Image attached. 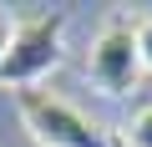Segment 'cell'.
I'll use <instances>...</instances> for the list:
<instances>
[{
	"mask_svg": "<svg viewBox=\"0 0 152 147\" xmlns=\"http://www.w3.org/2000/svg\"><path fill=\"white\" fill-rule=\"evenodd\" d=\"M15 107H20L26 132H31L41 147H107L102 127H96L91 117H81L71 102H61L56 91L26 86V91H15Z\"/></svg>",
	"mask_w": 152,
	"mask_h": 147,
	"instance_id": "obj_1",
	"label": "cell"
},
{
	"mask_svg": "<svg viewBox=\"0 0 152 147\" xmlns=\"http://www.w3.org/2000/svg\"><path fill=\"white\" fill-rule=\"evenodd\" d=\"M61 31H66V20H61V15L20 20V26H15V36H10L5 61H0V86L26 91L36 76H46V71L61 61Z\"/></svg>",
	"mask_w": 152,
	"mask_h": 147,
	"instance_id": "obj_2",
	"label": "cell"
},
{
	"mask_svg": "<svg viewBox=\"0 0 152 147\" xmlns=\"http://www.w3.org/2000/svg\"><path fill=\"white\" fill-rule=\"evenodd\" d=\"M86 71H91V86H96V91H107V97H127V91L142 81L137 26H127V20H107L102 36L91 41Z\"/></svg>",
	"mask_w": 152,
	"mask_h": 147,
	"instance_id": "obj_3",
	"label": "cell"
},
{
	"mask_svg": "<svg viewBox=\"0 0 152 147\" xmlns=\"http://www.w3.org/2000/svg\"><path fill=\"white\" fill-rule=\"evenodd\" d=\"M127 147H152V107H142V112H132V122H127V132H117Z\"/></svg>",
	"mask_w": 152,
	"mask_h": 147,
	"instance_id": "obj_4",
	"label": "cell"
},
{
	"mask_svg": "<svg viewBox=\"0 0 152 147\" xmlns=\"http://www.w3.org/2000/svg\"><path fill=\"white\" fill-rule=\"evenodd\" d=\"M137 51H142V71H152V15L137 20Z\"/></svg>",
	"mask_w": 152,
	"mask_h": 147,
	"instance_id": "obj_5",
	"label": "cell"
},
{
	"mask_svg": "<svg viewBox=\"0 0 152 147\" xmlns=\"http://www.w3.org/2000/svg\"><path fill=\"white\" fill-rule=\"evenodd\" d=\"M10 36H15V26H10V15H0V61H5V51H10Z\"/></svg>",
	"mask_w": 152,
	"mask_h": 147,
	"instance_id": "obj_6",
	"label": "cell"
},
{
	"mask_svg": "<svg viewBox=\"0 0 152 147\" xmlns=\"http://www.w3.org/2000/svg\"><path fill=\"white\" fill-rule=\"evenodd\" d=\"M112 147H127V142H122V137H112Z\"/></svg>",
	"mask_w": 152,
	"mask_h": 147,
	"instance_id": "obj_7",
	"label": "cell"
}]
</instances>
